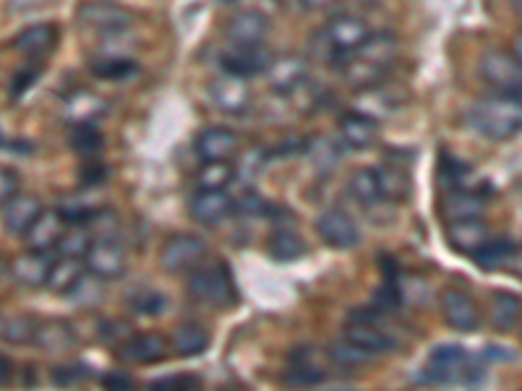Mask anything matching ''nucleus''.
Instances as JSON below:
<instances>
[{
    "label": "nucleus",
    "mask_w": 522,
    "mask_h": 391,
    "mask_svg": "<svg viewBox=\"0 0 522 391\" xmlns=\"http://www.w3.org/2000/svg\"><path fill=\"white\" fill-rule=\"evenodd\" d=\"M468 123L478 136L489 141H509L522 131V102L512 97H486L468 107L465 113Z\"/></svg>",
    "instance_id": "obj_1"
},
{
    "label": "nucleus",
    "mask_w": 522,
    "mask_h": 391,
    "mask_svg": "<svg viewBox=\"0 0 522 391\" xmlns=\"http://www.w3.org/2000/svg\"><path fill=\"white\" fill-rule=\"evenodd\" d=\"M371 29L358 16H335L327 21V27L316 34L314 50L332 63H342L350 53H355L363 42L369 40Z\"/></svg>",
    "instance_id": "obj_2"
},
{
    "label": "nucleus",
    "mask_w": 522,
    "mask_h": 391,
    "mask_svg": "<svg viewBox=\"0 0 522 391\" xmlns=\"http://www.w3.org/2000/svg\"><path fill=\"white\" fill-rule=\"evenodd\" d=\"M188 292H191V298L212 305V308H230L235 303L233 277L222 264L196 266L188 279Z\"/></svg>",
    "instance_id": "obj_3"
},
{
    "label": "nucleus",
    "mask_w": 522,
    "mask_h": 391,
    "mask_svg": "<svg viewBox=\"0 0 522 391\" xmlns=\"http://www.w3.org/2000/svg\"><path fill=\"white\" fill-rule=\"evenodd\" d=\"M207 256V243L199 235L191 232H178L165 240L160 251V266L168 274H186L194 272L196 266Z\"/></svg>",
    "instance_id": "obj_4"
},
{
    "label": "nucleus",
    "mask_w": 522,
    "mask_h": 391,
    "mask_svg": "<svg viewBox=\"0 0 522 391\" xmlns=\"http://www.w3.org/2000/svg\"><path fill=\"white\" fill-rule=\"evenodd\" d=\"M481 76L496 94L522 102V66L512 58V53L483 55Z\"/></svg>",
    "instance_id": "obj_5"
},
{
    "label": "nucleus",
    "mask_w": 522,
    "mask_h": 391,
    "mask_svg": "<svg viewBox=\"0 0 522 391\" xmlns=\"http://www.w3.org/2000/svg\"><path fill=\"white\" fill-rule=\"evenodd\" d=\"M131 21H134V16H131L128 8L115 6V3H108V0H87V3L79 6V24L84 29H89V32L115 37Z\"/></svg>",
    "instance_id": "obj_6"
},
{
    "label": "nucleus",
    "mask_w": 522,
    "mask_h": 391,
    "mask_svg": "<svg viewBox=\"0 0 522 391\" xmlns=\"http://www.w3.org/2000/svg\"><path fill=\"white\" fill-rule=\"evenodd\" d=\"M89 272L100 279H115L126 272V248L115 240V235H94L92 246L84 256Z\"/></svg>",
    "instance_id": "obj_7"
},
{
    "label": "nucleus",
    "mask_w": 522,
    "mask_h": 391,
    "mask_svg": "<svg viewBox=\"0 0 522 391\" xmlns=\"http://www.w3.org/2000/svg\"><path fill=\"white\" fill-rule=\"evenodd\" d=\"M426 381L431 384H455V381H473L468 355L457 345H442L431 352L426 363Z\"/></svg>",
    "instance_id": "obj_8"
},
{
    "label": "nucleus",
    "mask_w": 522,
    "mask_h": 391,
    "mask_svg": "<svg viewBox=\"0 0 522 391\" xmlns=\"http://www.w3.org/2000/svg\"><path fill=\"white\" fill-rule=\"evenodd\" d=\"M209 100L217 110L230 115L246 113L248 105H251V87H248L246 76H238V73H222L217 79L209 81Z\"/></svg>",
    "instance_id": "obj_9"
},
{
    "label": "nucleus",
    "mask_w": 522,
    "mask_h": 391,
    "mask_svg": "<svg viewBox=\"0 0 522 391\" xmlns=\"http://www.w3.org/2000/svg\"><path fill=\"white\" fill-rule=\"evenodd\" d=\"M439 305H442L444 321L457 332H476L481 326V305L470 292L460 290V287H447L439 295Z\"/></svg>",
    "instance_id": "obj_10"
},
{
    "label": "nucleus",
    "mask_w": 522,
    "mask_h": 391,
    "mask_svg": "<svg viewBox=\"0 0 522 391\" xmlns=\"http://www.w3.org/2000/svg\"><path fill=\"white\" fill-rule=\"evenodd\" d=\"M66 214L63 212H45L32 222L27 232H24V240H27V251H42V253H53L58 251V243L63 240L68 230Z\"/></svg>",
    "instance_id": "obj_11"
},
{
    "label": "nucleus",
    "mask_w": 522,
    "mask_h": 391,
    "mask_svg": "<svg viewBox=\"0 0 522 391\" xmlns=\"http://www.w3.org/2000/svg\"><path fill=\"white\" fill-rule=\"evenodd\" d=\"M447 238L449 246L455 251L465 253V256H473L476 259L478 253L491 243V230L483 225V217L473 219H452L447 225Z\"/></svg>",
    "instance_id": "obj_12"
},
{
    "label": "nucleus",
    "mask_w": 522,
    "mask_h": 391,
    "mask_svg": "<svg viewBox=\"0 0 522 391\" xmlns=\"http://www.w3.org/2000/svg\"><path fill=\"white\" fill-rule=\"evenodd\" d=\"M316 232L319 238L332 248H355L358 240H361V232L355 225L350 214H345L342 209H327L324 214H319L316 219Z\"/></svg>",
    "instance_id": "obj_13"
},
{
    "label": "nucleus",
    "mask_w": 522,
    "mask_h": 391,
    "mask_svg": "<svg viewBox=\"0 0 522 391\" xmlns=\"http://www.w3.org/2000/svg\"><path fill=\"white\" fill-rule=\"evenodd\" d=\"M241 149L238 133L225 126H209L196 136V154L204 162H228Z\"/></svg>",
    "instance_id": "obj_14"
},
{
    "label": "nucleus",
    "mask_w": 522,
    "mask_h": 391,
    "mask_svg": "<svg viewBox=\"0 0 522 391\" xmlns=\"http://www.w3.org/2000/svg\"><path fill=\"white\" fill-rule=\"evenodd\" d=\"M269 19L259 11H238L225 27V37L235 47H259L267 40Z\"/></svg>",
    "instance_id": "obj_15"
},
{
    "label": "nucleus",
    "mask_w": 522,
    "mask_h": 391,
    "mask_svg": "<svg viewBox=\"0 0 522 391\" xmlns=\"http://www.w3.org/2000/svg\"><path fill=\"white\" fill-rule=\"evenodd\" d=\"M191 217L204 227H215L230 217L233 199L225 191H199L188 206Z\"/></svg>",
    "instance_id": "obj_16"
},
{
    "label": "nucleus",
    "mask_w": 522,
    "mask_h": 391,
    "mask_svg": "<svg viewBox=\"0 0 522 391\" xmlns=\"http://www.w3.org/2000/svg\"><path fill=\"white\" fill-rule=\"evenodd\" d=\"M58 37H61V29L45 21V24H32V27L16 34L14 47L27 58H47L58 45Z\"/></svg>",
    "instance_id": "obj_17"
},
{
    "label": "nucleus",
    "mask_w": 522,
    "mask_h": 391,
    "mask_svg": "<svg viewBox=\"0 0 522 391\" xmlns=\"http://www.w3.org/2000/svg\"><path fill=\"white\" fill-rule=\"evenodd\" d=\"M267 81L269 87L275 92H293L306 81L308 76V66L306 60L298 58V55H285V58H272L267 71Z\"/></svg>",
    "instance_id": "obj_18"
},
{
    "label": "nucleus",
    "mask_w": 522,
    "mask_h": 391,
    "mask_svg": "<svg viewBox=\"0 0 522 391\" xmlns=\"http://www.w3.org/2000/svg\"><path fill=\"white\" fill-rule=\"evenodd\" d=\"M123 363H157L168 358V342L160 334H136L118 347Z\"/></svg>",
    "instance_id": "obj_19"
},
{
    "label": "nucleus",
    "mask_w": 522,
    "mask_h": 391,
    "mask_svg": "<svg viewBox=\"0 0 522 391\" xmlns=\"http://www.w3.org/2000/svg\"><path fill=\"white\" fill-rule=\"evenodd\" d=\"M340 139L350 149H369L379 139V120L366 113L342 115L340 120Z\"/></svg>",
    "instance_id": "obj_20"
},
{
    "label": "nucleus",
    "mask_w": 522,
    "mask_h": 391,
    "mask_svg": "<svg viewBox=\"0 0 522 391\" xmlns=\"http://www.w3.org/2000/svg\"><path fill=\"white\" fill-rule=\"evenodd\" d=\"M50 266H53V256L42 251H27L21 253L19 259L11 261V274L19 285L24 287H42L47 282V274H50Z\"/></svg>",
    "instance_id": "obj_21"
},
{
    "label": "nucleus",
    "mask_w": 522,
    "mask_h": 391,
    "mask_svg": "<svg viewBox=\"0 0 522 391\" xmlns=\"http://www.w3.org/2000/svg\"><path fill=\"white\" fill-rule=\"evenodd\" d=\"M342 337L348 339L350 345L358 347V350L369 352V355H384V352L395 350V339L389 337L387 332H382L379 326L369 324V321H355V324H348Z\"/></svg>",
    "instance_id": "obj_22"
},
{
    "label": "nucleus",
    "mask_w": 522,
    "mask_h": 391,
    "mask_svg": "<svg viewBox=\"0 0 522 391\" xmlns=\"http://www.w3.org/2000/svg\"><path fill=\"white\" fill-rule=\"evenodd\" d=\"M40 214H42L40 199L16 193L14 199L3 206V230L11 232V235H24Z\"/></svg>",
    "instance_id": "obj_23"
},
{
    "label": "nucleus",
    "mask_w": 522,
    "mask_h": 391,
    "mask_svg": "<svg viewBox=\"0 0 522 391\" xmlns=\"http://www.w3.org/2000/svg\"><path fill=\"white\" fill-rule=\"evenodd\" d=\"M272 63V55L264 50V47H235L233 53H228L222 58V68L228 73H238V76H256V73H264Z\"/></svg>",
    "instance_id": "obj_24"
},
{
    "label": "nucleus",
    "mask_w": 522,
    "mask_h": 391,
    "mask_svg": "<svg viewBox=\"0 0 522 391\" xmlns=\"http://www.w3.org/2000/svg\"><path fill=\"white\" fill-rule=\"evenodd\" d=\"M84 272H87V264H84V259L61 256V259L53 261V266H50V274H47L45 287L47 290L58 292V295H68V292H74L76 287L81 285Z\"/></svg>",
    "instance_id": "obj_25"
},
{
    "label": "nucleus",
    "mask_w": 522,
    "mask_h": 391,
    "mask_svg": "<svg viewBox=\"0 0 522 391\" xmlns=\"http://www.w3.org/2000/svg\"><path fill=\"white\" fill-rule=\"evenodd\" d=\"M442 214L452 219H473L486 214V201L478 191H465V188H452L442 201Z\"/></svg>",
    "instance_id": "obj_26"
},
{
    "label": "nucleus",
    "mask_w": 522,
    "mask_h": 391,
    "mask_svg": "<svg viewBox=\"0 0 522 391\" xmlns=\"http://www.w3.org/2000/svg\"><path fill=\"white\" fill-rule=\"evenodd\" d=\"M397 53H400V45H397L395 34H387V32L369 34V40L355 50L358 58L371 63V66L382 68V71H387V68L395 63Z\"/></svg>",
    "instance_id": "obj_27"
},
{
    "label": "nucleus",
    "mask_w": 522,
    "mask_h": 391,
    "mask_svg": "<svg viewBox=\"0 0 522 391\" xmlns=\"http://www.w3.org/2000/svg\"><path fill=\"white\" fill-rule=\"evenodd\" d=\"M32 345L50 352L74 350L76 334L74 329H71L68 324H63V321H42V324H37V329H34Z\"/></svg>",
    "instance_id": "obj_28"
},
{
    "label": "nucleus",
    "mask_w": 522,
    "mask_h": 391,
    "mask_svg": "<svg viewBox=\"0 0 522 391\" xmlns=\"http://www.w3.org/2000/svg\"><path fill=\"white\" fill-rule=\"evenodd\" d=\"M522 319V300L512 292H491V324L496 332H512Z\"/></svg>",
    "instance_id": "obj_29"
},
{
    "label": "nucleus",
    "mask_w": 522,
    "mask_h": 391,
    "mask_svg": "<svg viewBox=\"0 0 522 391\" xmlns=\"http://www.w3.org/2000/svg\"><path fill=\"white\" fill-rule=\"evenodd\" d=\"M212 337L204 326L199 324H181L173 332V350L183 358H194V355H201L207 350Z\"/></svg>",
    "instance_id": "obj_30"
},
{
    "label": "nucleus",
    "mask_w": 522,
    "mask_h": 391,
    "mask_svg": "<svg viewBox=\"0 0 522 391\" xmlns=\"http://www.w3.org/2000/svg\"><path fill=\"white\" fill-rule=\"evenodd\" d=\"M267 251H269V256L277 261H295V259H301L303 251H306V246H303V240L298 232L288 230V227H282V230H275L267 238Z\"/></svg>",
    "instance_id": "obj_31"
},
{
    "label": "nucleus",
    "mask_w": 522,
    "mask_h": 391,
    "mask_svg": "<svg viewBox=\"0 0 522 391\" xmlns=\"http://www.w3.org/2000/svg\"><path fill=\"white\" fill-rule=\"evenodd\" d=\"M37 329V321L24 313H14V316H3L0 319V342L8 345H29Z\"/></svg>",
    "instance_id": "obj_32"
},
{
    "label": "nucleus",
    "mask_w": 522,
    "mask_h": 391,
    "mask_svg": "<svg viewBox=\"0 0 522 391\" xmlns=\"http://www.w3.org/2000/svg\"><path fill=\"white\" fill-rule=\"evenodd\" d=\"M235 167L228 162H204L196 173V186L199 191H225L233 183Z\"/></svg>",
    "instance_id": "obj_33"
},
{
    "label": "nucleus",
    "mask_w": 522,
    "mask_h": 391,
    "mask_svg": "<svg viewBox=\"0 0 522 391\" xmlns=\"http://www.w3.org/2000/svg\"><path fill=\"white\" fill-rule=\"evenodd\" d=\"M348 191L355 201H361L363 206H374L382 199V191H379V180H376L374 170H355L348 180Z\"/></svg>",
    "instance_id": "obj_34"
},
{
    "label": "nucleus",
    "mask_w": 522,
    "mask_h": 391,
    "mask_svg": "<svg viewBox=\"0 0 522 391\" xmlns=\"http://www.w3.org/2000/svg\"><path fill=\"white\" fill-rule=\"evenodd\" d=\"M376 180H379V191H382V199L387 201H402L408 196L410 191V178L402 167L395 165H384L379 173H376Z\"/></svg>",
    "instance_id": "obj_35"
},
{
    "label": "nucleus",
    "mask_w": 522,
    "mask_h": 391,
    "mask_svg": "<svg viewBox=\"0 0 522 391\" xmlns=\"http://www.w3.org/2000/svg\"><path fill=\"white\" fill-rule=\"evenodd\" d=\"M92 235H89L87 225L84 222H74V225H68L66 235H63V240L58 243V253L61 256H71V259H84L89 251V246H92Z\"/></svg>",
    "instance_id": "obj_36"
},
{
    "label": "nucleus",
    "mask_w": 522,
    "mask_h": 391,
    "mask_svg": "<svg viewBox=\"0 0 522 391\" xmlns=\"http://www.w3.org/2000/svg\"><path fill=\"white\" fill-rule=\"evenodd\" d=\"M68 110V118L74 120L76 126L79 123H89L92 118H97L100 113H105V102L97 97V94H89V92H81V94H74L71 100H68L66 105Z\"/></svg>",
    "instance_id": "obj_37"
},
{
    "label": "nucleus",
    "mask_w": 522,
    "mask_h": 391,
    "mask_svg": "<svg viewBox=\"0 0 522 391\" xmlns=\"http://www.w3.org/2000/svg\"><path fill=\"white\" fill-rule=\"evenodd\" d=\"M134 63L123 55H115V53H105L102 58H97L92 63V71L100 76V79H126L134 73Z\"/></svg>",
    "instance_id": "obj_38"
},
{
    "label": "nucleus",
    "mask_w": 522,
    "mask_h": 391,
    "mask_svg": "<svg viewBox=\"0 0 522 391\" xmlns=\"http://www.w3.org/2000/svg\"><path fill=\"white\" fill-rule=\"evenodd\" d=\"M512 251H515V243H512V240L491 238V243L483 248L481 253H478L476 261L481 269H496L499 264H507L509 256H512Z\"/></svg>",
    "instance_id": "obj_39"
},
{
    "label": "nucleus",
    "mask_w": 522,
    "mask_h": 391,
    "mask_svg": "<svg viewBox=\"0 0 522 391\" xmlns=\"http://www.w3.org/2000/svg\"><path fill=\"white\" fill-rule=\"evenodd\" d=\"M71 146L81 154H92L100 149L102 139L100 133L94 131L92 123H79V126L74 128V136H71Z\"/></svg>",
    "instance_id": "obj_40"
},
{
    "label": "nucleus",
    "mask_w": 522,
    "mask_h": 391,
    "mask_svg": "<svg viewBox=\"0 0 522 391\" xmlns=\"http://www.w3.org/2000/svg\"><path fill=\"white\" fill-rule=\"evenodd\" d=\"M162 305H165V298L154 290H139L131 295V308L139 313H160Z\"/></svg>",
    "instance_id": "obj_41"
},
{
    "label": "nucleus",
    "mask_w": 522,
    "mask_h": 391,
    "mask_svg": "<svg viewBox=\"0 0 522 391\" xmlns=\"http://www.w3.org/2000/svg\"><path fill=\"white\" fill-rule=\"evenodd\" d=\"M19 193V175L8 167H0V206H6Z\"/></svg>",
    "instance_id": "obj_42"
},
{
    "label": "nucleus",
    "mask_w": 522,
    "mask_h": 391,
    "mask_svg": "<svg viewBox=\"0 0 522 391\" xmlns=\"http://www.w3.org/2000/svg\"><path fill=\"white\" fill-rule=\"evenodd\" d=\"M79 365H61V368H55L53 378L58 384H74V381H81V378H87V371H76Z\"/></svg>",
    "instance_id": "obj_43"
},
{
    "label": "nucleus",
    "mask_w": 522,
    "mask_h": 391,
    "mask_svg": "<svg viewBox=\"0 0 522 391\" xmlns=\"http://www.w3.org/2000/svg\"><path fill=\"white\" fill-rule=\"evenodd\" d=\"M154 389H165V386H178V389H196L199 386V378L194 376H170V378H160L154 381Z\"/></svg>",
    "instance_id": "obj_44"
},
{
    "label": "nucleus",
    "mask_w": 522,
    "mask_h": 391,
    "mask_svg": "<svg viewBox=\"0 0 522 391\" xmlns=\"http://www.w3.org/2000/svg\"><path fill=\"white\" fill-rule=\"evenodd\" d=\"M37 68H27V71H21L16 73V79H14V94H21L24 89L29 87V84H34L37 81Z\"/></svg>",
    "instance_id": "obj_45"
},
{
    "label": "nucleus",
    "mask_w": 522,
    "mask_h": 391,
    "mask_svg": "<svg viewBox=\"0 0 522 391\" xmlns=\"http://www.w3.org/2000/svg\"><path fill=\"white\" fill-rule=\"evenodd\" d=\"M50 3V0H8V6L14 8V11H29V8H40Z\"/></svg>",
    "instance_id": "obj_46"
},
{
    "label": "nucleus",
    "mask_w": 522,
    "mask_h": 391,
    "mask_svg": "<svg viewBox=\"0 0 522 391\" xmlns=\"http://www.w3.org/2000/svg\"><path fill=\"white\" fill-rule=\"evenodd\" d=\"M11 373H14V365H11V360H8L6 355H0V386L11 381Z\"/></svg>",
    "instance_id": "obj_47"
},
{
    "label": "nucleus",
    "mask_w": 522,
    "mask_h": 391,
    "mask_svg": "<svg viewBox=\"0 0 522 391\" xmlns=\"http://www.w3.org/2000/svg\"><path fill=\"white\" fill-rule=\"evenodd\" d=\"M303 8H308V11H324V8H329L335 0H301Z\"/></svg>",
    "instance_id": "obj_48"
},
{
    "label": "nucleus",
    "mask_w": 522,
    "mask_h": 391,
    "mask_svg": "<svg viewBox=\"0 0 522 391\" xmlns=\"http://www.w3.org/2000/svg\"><path fill=\"white\" fill-rule=\"evenodd\" d=\"M507 264H512V272L517 274V277H522V251H512V256H509Z\"/></svg>",
    "instance_id": "obj_49"
},
{
    "label": "nucleus",
    "mask_w": 522,
    "mask_h": 391,
    "mask_svg": "<svg viewBox=\"0 0 522 391\" xmlns=\"http://www.w3.org/2000/svg\"><path fill=\"white\" fill-rule=\"evenodd\" d=\"M512 58H515L517 63L522 66V32L517 34L515 40H512Z\"/></svg>",
    "instance_id": "obj_50"
},
{
    "label": "nucleus",
    "mask_w": 522,
    "mask_h": 391,
    "mask_svg": "<svg viewBox=\"0 0 522 391\" xmlns=\"http://www.w3.org/2000/svg\"><path fill=\"white\" fill-rule=\"evenodd\" d=\"M105 384H108V386H131V381H128V378H123V376H108V378H105Z\"/></svg>",
    "instance_id": "obj_51"
},
{
    "label": "nucleus",
    "mask_w": 522,
    "mask_h": 391,
    "mask_svg": "<svg viewBox=\"0 0 522 391\" xmlns=\"http://www.w3.org/2000/svg\"><path fill=\"white\" fill-rule=\"evenodd\" d=\"M6 269H8V264H6V259H3V256H0V274H3V272H6Z\"/></svg>",
    "instance_id": "obj_52"
},
{
    "label": "nucleus",
    "mask_w": 522,
    "mask_h": 391,
    "mask_svg": "<svg viewBox=\"0 0 522 391\" xmlns=\"http://www.w3.org/2000/svg\"><path fill=\"white\" fill-rule=\"evenodd\" d=\"M515 6H517V14H520V19H522V0H517Z\"/></svg>",
    "instance_id": "obj_53"
}]
</instances>
